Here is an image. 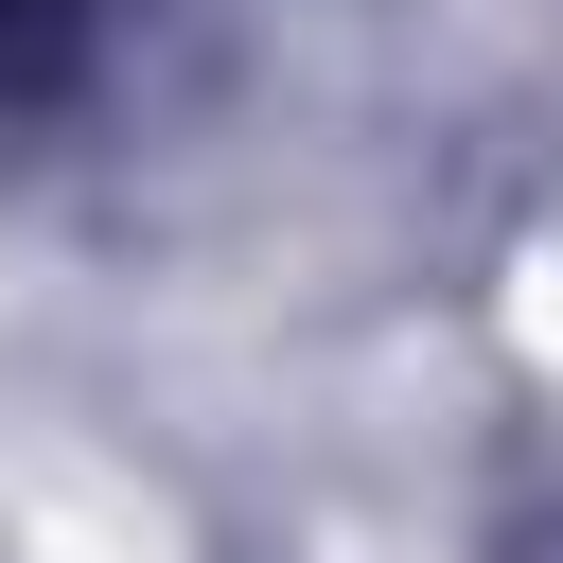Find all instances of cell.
<instances>
[{
	"instance_id": "obj_1",
	"label": "cell",
	"mask_w": 563,
	"mask_h": 563,
	"mask_svg": "<svg viewBox=\"0 0 563 563\" xmlns=\"http://www.w3.org/2000/svg\"><path fill=\"white\" fill-rule=\"evenodd\" d=\"M528 334H545V352H563V264H545V299H528Z\"/></svg>"
}]
</instances>
